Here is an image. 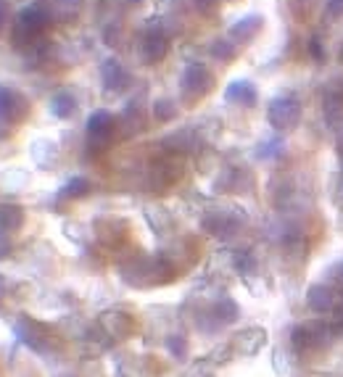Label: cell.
I'll list each match as a JSON object with an SVG mask.
<instances>
[{
	"instance_id": "cell-1",
	"label": "cell",
	"mask_w": 343,
	"mask_h": 377,
	"mask_svg": "<svg viewBox=\"0 0 343 377\" xmlns=\"http://www.w3.org/2000/svg\"><path fill=\"white\" fill-rule=\"evenodd\" d=\"M51 26V13L32 6V8H24L16 19V26H13V45L16 48H24V45H32L35 40Z\"/></svg>"
},
{
	"instance_id": "cell-2",
	"label": "cell",
	"mask_w": 343,
	"mask_h": 377,
	"mask_svg": "<svg viewBox=\"0 0 343 377\" xmlns=\"http://www.w3.org/2000/svg\"><path fill=\"white\" fill-rule=\"evenodd\" d=\"M267 122L280 132H290L301 122V103L293 95H277L267 106Z\"/></svg>"
},
{
	"instance_id": "cell-3",
	"label": "cell",
	"mask_w": 343,
	"mask_h": 377,
	"mask_svg": "<svg viewBox=\"0 0 343 377\" xmlns=\"http://www.w3.org/2000/svg\"><path fill=\"white\" fill-rule=\"evenodd\" d=\"M180 87H183V98H187V101H198V98H203V95L214 87V74H211L206 66L190 64L183 72Z\"/></svg>"
},
{
	"instance_id": "cell-4",
	"label": "cell",
	"mask_w": 343,
	"mask_h": 377,
	"mask_svg": "<svg viewBox=\"0 0 343 377\" xmlns=\"http://www.w3.org/2000/svg\"><path fill=\"white\" fill-rule=\"evenodd\" d=\"M167 53H169V37H167L158 26L148 29L143 42H140V56H143L145 64H151V66L161 64V61L167 58Z\"/></svg>"
},
{
	"instance_id": "cell-5",
	"label": "cell",
	"mask_w": 343,
	"mask_h": 377,
	"mask_svg": "<svg viewBox=\"0 0 343 377\" xmlns=\"http://www.w3.org/2000/svg\"><path fill=\"white\" fill-rule=\"evenodd\" d=\"M26 111H29V103L24 101V95L0 87V117L8 119V122H22L26 117Z\"/></svg>"
},
{
	"instance_id": "cell-6",
	"label": "cell",
	"mask_w": 343,
	"mask_h": 377,
	"mask_svg": "<svg viewBox=\"0 0 343 377\" xmlns=\"http://www.w3.org/2000/svg\"><path fill=\"white\" fill-rule=\"evenodd\" d=\"M117 132V119L111 117L108 111H95L87 122V135L92 143H108Z\"/></svg>"
},
{
	"instance_id": "cell-7",
	"label": "cell",
	"mask_w": 343,
	"mask_h": 377,
	"mask_svg": "<svg viewBox=\"0 0 343 377\" xmlns=\"http://www.w3.org/2000/svg\"><path fill=\"white\" fill-rule=\"evenodd\" d=\"M262 29H264V16H259V13H249V16L237 19L235 24L230 26V37L235 40V42H251Z\"/></svg>"
},
{
	"instance_id": "cell-8",
	"label": "cell",
	"mask_w": 343,
	"mask_h": 377,
	"mask_svg": "<svg viewBox=\"0 0 343 377\" xmlns=\"http://www.w3.org/2000/svg\"><path fill=\"white\" fill-rule=\"evenodd\" d=\"M101 77H103V85L108 92H119L124 90L127 85H130V74H127V69L114 61V58H108L103 66H101Z\"/></svg>"
},
{
	"instance_id": "cell-9",
	"label": "cell",
	"mask_w": 343,
	"mask_h": 377,
	"mask_svg": "<svg viewBox=\"0 0 343 377\" xmlns=\"http://www.w3.org/2000/svg\"><path fill=\"white\" fill-rule=\"evenodd\" d=\"M224 98H227L230 103H237V106H253L259 95H256V87L251 85L249 79H235V82L227 85Z\"/></svg>"
},
{
	"instance_id": "cell-10",
	"label": "cell",
	"mask_w": 343,
	"mask_h": 377,
	"mask_svg": "<svg viewBox=\"0 0 343 377\" xmlns=\"http://www.w3.org/2000/svg\"><path fill=\"white\" fill-rule=\"evenodd\" d=\"M306 303H309L312 312L328 314L335 306V299H333V290L328 285H312L306 290Z\"/></svg>"
},
{
	"instance_id": "cell-11",
	"label": "cell",
	"mask_w": 343,
	"mask_h": 377,
	"mask_svg": "<svg viewBox=\"0 0 343 377\" xmlns=\"http://www.w3.org/2000/svg\"><path fill=\"white\" fill-rule=\"evenodd\" d=\"M264 340H267V333H264L262 327H251V330H246V333L237 335V346H240V351L243 353L253 356V353L262 351Z\"/></svg>"
},
{
	"instance_id": "cell-12",
	"label": "cell",
	"mask_w": 343,
	"mask_h": 377,
	"mask_svg": "<svg viewBox=\"0 0 343 377\" xmlns=\"http://www.w3.org/2000/svg\"><path fill=\"white\" fill-rule=\"evenodd\" d=\"M51 111L58 119L74 117V111H77V98H74L72 92H66V90L56 92V95H53V101H51Z\"/></svg>"
},
{
	"instance_id": "cell-13",
	"label": "cell",
	"mask_w": 343,
	"mask_h": 377,
	"mask_svg": "<svg viewBox=\"0 0 343 377\" xmlns=\"http://www.w3.org/2000/svg\"><path fill=\"white\" fill-rule=\"evenodd\" d=\"M77 13H79V0H56L53 3V19L61 22V24L74 22Z\"/></svg>"
},
{
	"instance_id": "cell-14",
	"label": "cell",
	"mask_w": 343,
	"mask_h": 377,
	"mask_svg": "<svg viewBox=\"0 0 343 377\" xmlns=\"http://www.w3.org/2000/svg\"><path fill=\"white\" fill-rule=\"evenodd\" d=\"M325 117H328V124L330 127H341L343 124V103L341 101H335V98H325Z\"/></svg>"
},
{
	"instance_id": "cell-15",
	"label": "cell",
	"mask_w": 343,
	"mask_h": 377,
	"mask_svg": "<svg viewBox=\"0 0 343 377\" xmlns=\"http://www.w3.org/2000/svg\"><path fill=\"white\" fill-rule=\"evenodd\" d=\"M211 56H214V58H219V61H233V58L237 56L235 42H230V40H214V45H211Z\"/></svg>"
},
{
	"instance_id": "cell-16",
	"label": "cell",
	"mask_w": 343,
	"mask_h": 377,
	"mask_svg": "<svg viewBox=\"0 0 343 377\" xmlns=\"http://www.w3.org/2000/svg\"><path fill=\"white\" fill-rule=\"evenodd\" d=\"M22 221H24L22 208H16V206H3V208H0V227H8V230H13V227H19Z\"/></svg>"
},
{
	"instance_id": "cell-17",
	"label": "cell",
	"mask_w": 343,
	"mask_h": 377,
	"mask_svg": "<svg viewBox=\"0 0 343 377\" xmlns=\"http://www.w3.org/2000/svg\"><path fill=\"white\" fill-rule=\"evenodd\" d=\"M317 3H319V0H290V11H293V16H296L299 22H306V19L315 13Z\"/></svg>"
},
{
	"instance_id": "cell-18",
	"label": "cell",
	"mask_w": 343,
	"mask_h": 377,
	"mask_svg": "<svg viewBox=\"0 0 343 377\" xmlns=\"http://www.w3.org/2000/svg\"><path fill=\"white\" fill-rule=\"evenodd\" d=\"M90 193V183L85 177H74L64 185V195L66 198H82V195Z\"/></svg>"
},
{
	"instance_id": "cell-19",
	"label": "cell",
	"mask_w": 343,
	"mask_h": 377,
	"mask_svg": "<svg viewBox=\"0 0 343 377\" xmlns=\"http://www.w3.org/2000/svg\"><path fill=\"white\" fill-rule=\"evenodd\" d=\"M153 114H156L158 122H172V119L177 117V106L172 103V101H156L153 103Z\"/></svg>"
},
{
	"instance_id": "cell-20",
	"label": "cell",
	"mask_w": 343,
	"mask_h": 377,
	"mask_svg": "<svg viewBox=\"0 0 343 377\" xmlns=\"http://www.w3.org/2000/svg\"><path fill=\"white\" fill-rule=\"evenodd\" d=\"M262 148L264 151H259V156L262 158H275L283 153V143H280V140H269V143H264Z\"/></svg>"
},
{
	"instance_id": "cell-21",
	"label": "cell",
	"mask_w": 343,
	"mask_h": 377,
	"mask_svg": "<svg viewBox=\"0 0 343 377\" xmlns=\"http://www.w3.org/2000/svg\"><path fill=\"white\" fill-rule=\"evenodd\" d=\"M328 13L333 19H341L343 16V0H328Z\"/></svg>"
},
{
	"instance_id": "cell-22",
	"label": "cell",
	"mask_w": 343,
	"mask_h": 377,
	"mask_svg": "<svg viewBox=\"0 0 343 377\" xmlns=\"http://www.w3.org/2000/svg\"><path fill=\"white\" fill-rule=\"evenodd\" d=\"M309 53H312V56H315L317 61H319V58H322V45H319V40H317V37H312V40H309Z\"/></svg>"
},
{
	"instance_id": "cell-23",
	"label": "cell",
	"mask_w": 343,
	"mask_h": 377,
	"mask_svg": "<svg viewBox=\"0 0 343 377\" xmlns=\"http://www.w3.org/2000/svg\"><path fill=\"white\" fill-rule=\"evenodd\" d=\"M196 6L201 11H214L219 6V0H196Z\"/></svg>"
},
{
	"instance_id": "cell-24",
	"label": "cell",
	"mask_w": 343,
	"mask_h": 377,
	"mask_svg": "<svg viewBox=\"0 0 343 377\" xmlns=\"http://www.w3.org/2000/svg\"><path fill=\"white\" fill-rule=\"evenodd\" d=\"M333 319H335V325L343 327V306H338V309H335V317H333Z\"/></svg>"
},
{
	"instance_id": "cell-25",
	"label": "cell",
	"mask_w": 343,
	"mask_h": 377,
	"mask_svg": "<svg viewBox=\"0 0 343 377\" xmlns=\"http://www.w3.org/2000/svg\"><path fill=\"white\" fill-rule=\"evenodd\" d=\"M3 26H6V6L0 3V32H3Z\"/></svg>"
},
{
	"instance_id": "cell-26",
	"label": "cell",
	"mask_w": 343,
	"mask_h": 377,
	"mask_svg": "<svg viewBox=\"0 0 343 377\" xmlns=\"http://www.w3.org/2000/svg\"><path fill=\"white\" fill-rule=\"evenodd\" d=\"M335 145H338V156H341V161H343V132L338 135V143Z\"/></svg>"
},
{
	"instance_id": "cell-27",
	"label": "cell",
	"mask_w": 343,
	"mask_h": 377,
	"mask_svg": "<svg viewBox=\"0 0 343 377\" xmlns=\"http://www.w3.org/2000/svg\"><path fill=\"white\" fill-rule=\"evenodd\" d=\"M338 58H341V64H343V45H341V53H338Z\"/></svg>"
},
{
	"instance_id": "cell-28",
	"label": "cell",
	"mask_w": 343,
	"mask_h": 377,
	"mask_svg": "<svg viewBox=\"0 0 343 377\" xmlns=\"http://www.w3.org/2000/svg\"><path fill=\"white\" fill-rule=\"evenodd\" d=\"M130 3H143V0H130Z\"/></svg>"
}]
</instances>
